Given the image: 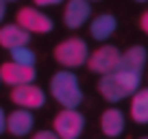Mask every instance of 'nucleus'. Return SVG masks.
I'll return each mask as SVG.
<instances>
[{"mask_svg":"<svg viewBox=\"0 0 148 139\" xmlns=\"http://www.w3.org/2000/svg\"><path fill=\"white\" fill-rule=\"evenodd\" d=\"M139 83H142V72L120 67L113 74L100 76V80H98V93L107 102H120L124 98L133 96L135 91H139Z\"/></svg>","mask_w":148,"mask_h":139,"instance_id":"f257e3e1","label":"nucleus"},{"mask_svg":"<svg viewBox=\"0 0 148 139\" xmlns=\"http://www.w3.org/2000/svg\"><path fill=\"white\" fill-rule=\"evenodd\" d=\"M50 96L59 102L63 109H76L83 102L79 78L74 72H55L50 78Z\"/></svg>","mask_w":148,"mask_h":139,"instance_id":"f03ea898","label":"nucleus"},{"mask_svg":"<svg viewBox=\"0 0 148 139\" xmlns=\"http://www.w3.org/2000/svg\"><path fill=\"white\" fill-rule=\"evenodd\" d=\"M55 59L63 67H79L89 61V48L85 39L81 37H68L55 48Z\"/></svg>","mask_w":148,"mask_h":139,"instance_id":"7ed1b4c3","label":"nucleus"},{"mask_svg":"<svg viewBox=\"0 0 148 139\" xmlns=\"http://www.w3.org/2000/svg\"><path fill=\"white\" fill-rule=\"evenodd\" d=\"M120 65H122V52L116 46H109V44L96 48L89 55V61H87V67L92 70L94 74H100V76L118 72Z\"/></svg>","mask_w":148,"mask_h":139,"instance_id":"20e7f679","label":"nucleus"},{"mask_svg":"<svg viewBox=\"0 0 148 139\" xmlns=\"http://www.w3.org/2000/svg\"><path fill=\"white\" fill-rule=\"evenodd\" d=\"M85 128V117L76 109H61L52 120V130L61 139H79Z\"/></svg>","mask_w":148,"mask_h":139,"instance_id":"39448f33","label":"nucleus"},{"mask_svg":"<svg viewBox=\"0 0 148 139\" xmlns=\"http://www.w3.org/2000/svg\"><path fill=\"white\" fill-rule=\"evenodd\" d=\"M15 24H20L31 35L33 33L35 35H44V33L52 31V20L46 13H42L39 9H33V7H22L15 13Z\"/></svg>","mask_w":148,"mask_h":139,"instance_id":"423d86ee","label":"nucleus"},{"mask_svg":"<svg viewBox=\"0 0 148 139\" xmlns=\"http://www.w3.org/2000/svg\"><path fill=\"white\" fill-rule=\"evenodd\" d=\"M11 102L20 109H28V111H35V109H42L44 102H46V93H44L42 87H37L35 83L28 85H20V87H13L9 93Z\"/></svg>","mask_w":148,"mask_h":139,"instance_id":"0eeeda50","label":"nucleus"},{"mask_svg":"<svg viewBox=\"0 0 148 139\" xmlns=\"http://www.w3.org/2000/svg\"><path fill=\"white\" fill-rule=\"evenodd\" d=\"M35 67H28V65H20L15 61H7V63L0 65V76H2V83H7L9 87H20V85H28L35 80Z\"/></svg>","mask_w":148,"mask_h":139,"instance_id":"6e6552de","label":"nucleus"},{"mask_svg":"<svg viewBox=\"0 0 148 139\" xmlns=\"http://www.w3.org/2000/svg\"><path fill=\"white\" fill-rule=\"evenodd\" d=\"M92 18V5L89 0H68L63 9V24L72 31L85 26V22Z\"/></svg>","mask_w":148,"mask_h":139,"instance_id":"1a4fd4ad","label":"nucleus"},{"mask_svg":"<svg viewBox=\"0 0 148 139\" xmlns=\"http://www.w3.org/2000/svg\"><path fill=\"white\" fill-rule=\"evenodd\" d=\"M31 42V33H26L20 24H5L0 26V48L5 50H15V48L28 46Z\"/></svg>","mask_w":148,"mask_h":139,"instance_id":"9d476101","label":"nucleus"},{"mask_svg":"<svg viewBox=\"0 0 148 139\" xmlns=\"http://www.w3.org/2000/svg\"><path fill=\"white\" fill-rule=\"evenodd\" d=\"M35 126V117L28 109H15L7 115V130H9L13 137H24L28 135Z\"/></svg>","mask_w":148,"mask_h":139,"instance_id":"9b49d317","label":"nucleus"},{"mask_svg":"<svg viewBox=\"0 0 148 139\" xmlns=\"http://www.w3.org/2000/svg\"><path fill=\"white\" fill-rule=\"evenodd\" d=\"M118 28V20L111 13H100L89 22V35H92L96 42H107V39L116 33Z\"/></svg>","mask_w":148,"mask_h":139,"instance_id":"f8f14e48","label":"nucleus"},{"mask_svg":"<svg viewBox=\"0 0 148 139\" xmlns=\"http://www.w3.org/2000/svg\"><path fill=\"white\" fill-rule=\"evenodd\" d=\"M100 130H102V135H107V137H120V135L124 133V113H122L120 109H116V107L102 111Z\"/></svg>","mask_w":148,"mask_h":139,"instance_id":"ddd939ff","label":"nucleus"},{"mask_svg":"<svg viewBox=\"0 0 148 139\" xmlns=\"http://www.w3.org/2000/svg\"><path fill=\"white\" fill-rule=\"evenodd\" d=\"M131 120L137 124H148V89H139L131 96Z\"/></svg>","mask_w":148,"mask_h":139,"instance_id":"4468645a","label":"nucleus"},{"mask_svg":"<svg viewBox=\"0 0 148 139\" xmlns=\"http://www.w3.org/2000/svg\"><path fill=\"white\" fill-rule=\"evenodd\" d=\"M146 59H148V52H146L144 46H131L129 50L122 52V65H120V67L142 72L144 65H146Z\"/></svg>","mask_w":148,"mask_h":139,"instance_id":"2eb2a0df","label":"nucleus"},{"mask_svg":"<svg viewBox=\"0 0 148 139\" xmlns=\"http://www.w3.org/2000/svg\"><path fill=\"white\" fill-rule=\"evenodd\" d=\"M11 61H15V63H20V65L35 67V52H33L31 48H26V46L15 48V50H11Z\"/></svg>","mask_w":148,"mask_h":139,"instance_id":"dca6fc26","label":"nucleus"},{"mask_svg":"<svg viewBox=\"0 0 148 139\" xmlns=\"http://www.w3.org/2000/svg\"><path fill=\"white\" fill-rule=\"evenodd\" d=\"M33 139H61V137L55 130H37V133L33 135Z\"/></svg>","mask_w":148,"mask_h":139,"instance_id":"f3484780","label":"nucleus"},{"mask_svg":"<svg viewBox=\"0 0 148 139\" xmlns=\"http://www.w3.org/2000/svg\"><path fill=\"white\" fill-rule=\"evenodd\" d=\"M37 7H55L59 5V2H63V0H33Z\"/></svg>","mask_w":148,"mask_h":139,"instance_id":"a211bd4d","label":"nucleus"},{"mask_svg":"<svg viewBox=\"0 0 148 139\" xmlns=\"http://www.w3.org/2000/svg\"><path fill=\"white\" fill-rule=\"evenodd\" d=\"M139 28L148 35V11H146V13H142V18H139Z\"/></svg>","mask_w":148,"mask_h":139,"instance_id":"6ab92c4d","label":"nucleus"},{"mask_svg":"<svg viewBox=\"0 0 148 139\" xmlns=\"http://www.w3.org/2000/svg\"><path fill=\"white\" fill-rule=\"evenodd\" d=\"M7 130V113L0 109V133H5Z\"/></svg>","mask_w":148,"mask_h":139,"instance_id":"aec40b11","label":"nucleus"},{"mask_svg":"<svg viewBox=\"0 0 148 139\" xmlns=\"http://www.w3.org/2000/svg\"><path fill=\"white\" fill-rule=\"evenodd\" d=\"M5 13H7V0H0V22L5 20Z\"/></svg>","mask_w":148,"mask_h":139,"instance_id":"412c9836","label":"nucleus"},{"mask_svg":"<svg viewBox=\"0 0 148 139\" xmlns=\"http://www.w3.org/2000/svg\"><path fill=\"white\" fill-rule=\"evenodd\" d=\"M135 2H148V0H135Z\"/></svg>","mask_w":148,"mask_h":139,"instance_id":"4be33fe9","label":"nucleus"},{"mask_svg":"<svg viewBox=\"0 0 148 139\" xmlns=\"http://www.w3.org/2000/svg\"><path fill=\"white\" fill-rule=\"evenodd\" d=\"M7 2H15V0H7Z\"/></svg>","mask_w":148,"mask_h":139,"instance_id":"5701e85b","label":"nucleus"},{"mask_svg":"<svg viewBox=\"0 0 148 139\" xmlns=\"http://www.w3.org/2000/svg\"><path fill=\"white\" fill-rule=\"evenodd\" d=\"M0 83H2V76H0Z\"/></svg>","mask_w":148,"mask_h":139,"instance_id":"b1692460","label":"nucleus"},{"mask_svg":"<svg viewBox=\"0 0 148 139\" xmlns=\"http://www.w3.org/2000/svg\"><path fill=\"white\" fill-rule=\"evenodd\" d=\"M142 139H148V137H142Z\"/></svg>","mask_w":148,"mask_h":139,"instance_id":"393cba45","label":"nucleus"},{"mask_svg":"<svg viewBox=\"0 0 148 139\" xmlns=\"http://www.w3.org/2000/svg\"><path fill=\"white\" fill-rule=\"evenodd\" d=\"M89 2H92V0H89Z\"/></svg>","mask_w":148,"mask_h":139,"instance_id":"a878e982","label":"nucleus"}]
</instances>
